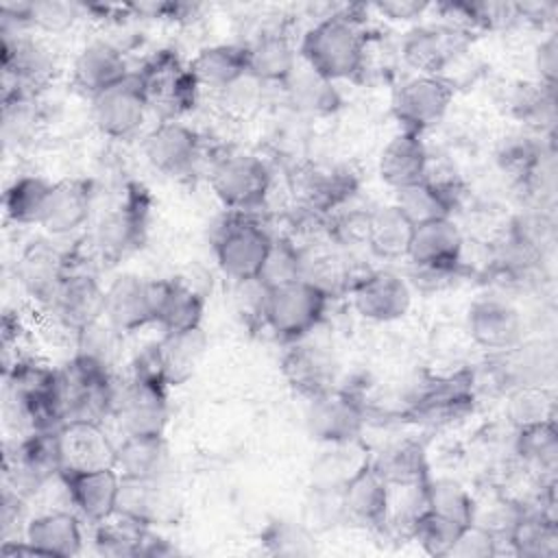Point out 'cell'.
Segmentation results:
<instances>
[{"label":"cell","mask_w":558,"mask_h":558,"mask_svg":"<svg viewBox=\"0 0 558 558\" xmlns=\"http://www.w3.org/2000/svg\"><path fill=\"white\" fill-rule=\"evenodd\" d=\"M366 44L368 37L362 20L349 9L347 13H333L314 24L305 33L299 54L303 63L336 83L362 74Z\"/></svg>","instance_id":"obj_1"},{"label":"cell","mask_w":558,"mask_h":558,"mask_svg":"<svg viewBox=\"0 0 558 558\" xmlns=\"http://www.w3.org/2000/svg\"><path fill=\"white\" fill-rule=\"evenodd\" d=\"M327 303L329 296L320 288L307 279H296L264 292L262 323L279 340L296 342L323 320Z\"/></svg>","instance_id":"obj_2"},{"label":"cell","mask_w":558,"mask_h":558,"mask_svg":"<svg viewBox=\"0 0 558 558\" xmlns=\"http://www.w3.org/2000/svg\"><path fill=\"white\" fill-rule=\"evenodd\" d=\"M135 76L146 96L148 109L157 111L161 120H177L181 113L190 111L201 89L190 68L174 50L155 52L146 59L140 72H135Z\"/></svg>","instance_id":"obj_3"},{"label":"cell","mask_w":558,"mask_h":558,"mask_svg":"<svg viewBox=\"0 0 558 558\" xmlns=\"http://www.w3.org/2000/svg\"><path fill=\"white\" fill-rule=\"evenodd\" d=\"M270 244L272 238L262 225L235 211V216L227 218L218 229L214 251L220 270L242 283L257 279Z\"/></svg>","instance_id":"obj_4"},{"label":"cell","mask_w":558,"mask_h":558,"mask_svg":"<svg viewBox=\"0 0 558 558\" xmlns=\"http://www.w3.org/2000/svg\"><path fill=\"white\" fill-rule=\"evenodd\" d=\"M209 185L225 207L246 214L264 203L270 190V172L253 155H227L211 166Z\"/></svg>","instance_id":"obj_5"},{"label":"cell","mask_w":558,"mask_h":558,"mask_svg":"<svg viewBox=\"0 0 558 558\" xmlns=\"http://www.w3.org/2000/svg\"><path fill=\"white\" fill-rule=\"evenodd\" d=\"M475 403V375L473 371H456L436 377L410 401L405 416L423 425H451L464 418Z\"/></svg>","instance_id":"obj_6"},{"label":"cell","mask_w":558,"mask_h":558,"mask_svg":"<svg viewBox=\"0 0 558 558\" xmlns=\"http://www.w3.org/2000/svg\"><path fill=\"white\" fill-rule=\"evenodd\" d=\"M54 475H61L57 429L31 432L4 456L7 488L22 497L41 488Z\"/></svg>","instance_id":"obj_7"},{"label":"cell","mask_w":558,"mask_h":558,"mask_svg":"<svg viewBox=\"0 0 558 558\" xmlns=\"http://www.w3.org/2000/svg\"><path fill=\"white\" fill-rule=\"evenodd\" d=\"M366 425L364 403L347 392L331 388L314 399H310L305 412V427L310 436L327 445L355 442Z\"/></svg>","instance_id":"obj_8"},{"label":"cell","mask_w":558,"mask_h":558,"mask_svg":"<svg viewBox=\"0 0 558 558\" xmlns=\"http://www.w3.org/2000/svg\"><path fill=\"white\" fill-rule=\"evenodd\" d=\"M113 414L124 436H163L168 425L166 386L137 377L118 384Z\"/></svg>","instance_id":"obj_9"},{"label":"cell","mask_w":558,"mask_h":558,"mask_svg":"<svg viewBox=\"0 0 558 558\" xmlns=\"http://www.w3.org/2000/svg\"><path fill=\"white\" fill-rule=\"evenodd\" d=\"M453 98V85L442 76L418 74L405 81L392 98V116L403 124V131L421 135L438 124Z\"/></svg>","instance_id":"obj_10"},{"label":"cell","mask_w":558,"mask_h":558,"mask_svg":"<svg viewBox=\"0 0 558 558\" xmlns=\"http://www.w3.org/2000/svg\"><path fill=\"white\" fill-rule=\"evenodd\" d=\"M146 222H148V198L140 185H133L126 198L100 218L94 242L100 255L109 262H118L120 257L140 248L146 240Z\"/></svg>","instance_id":"obj_11"},{"label":"cell","mask_w":558,"mask_h":558,"mask_svg":"<svg viewBox=\"0 0 558 558\" xmlns=\"http://www.w3.org/2000/svg\"><path fill=\"white\" fill-rule=\"evenodd\" d=\"M355 312L375 323L399 320L412 305L408 281L392 270H366L349 288Z\"/></svg>","instance_id":"obj_12"},{"label":"cell","mask_w":558,"mask_h":558,"mask_svg":"<svg viewBox=\"0 0 558 558\" xmlns=\"http://www.w3.org/2000/svg\"><path fill=\"white\" fill-rule=\"evenodd\" d=\"M148 102L135 74H129L118 85L92 98L94 124L100 133L113 140L133 137L146 120Z\"/></svg>","instance_id":"obj_13"},{"label":"cell","mask_w":558,"mask_h":558,"mask_svg":"<svg viewBox=\"0 0 558 558\" xmlns=\"http://www.w3.org/2000/svg\"><path fill=\"white\" fill-rule=\"evenodd\" d=\"M157 279H144L133 272L118 275L107 286L105 318L120 331L133 333L155 323Z\"/></svg>","instance_id":"obj_14"},{"label":"cell","mask_w":558,"mask_h":558,"mask_svg":"<svg viewBox=\"0 0 558 558\" xmlns=\"http://www.w3.org/2000/svg\"><path fill=\"white\" fill-rule=\"evenodd\" d=\"M61 473L96 471L116 464V445L94 421H65L57 429Z\"/></svg>","instance_id":"obj_15"},{"label":"cell","mask_w":558,"mask_h":558,"mask_svg":"<svg viewBox=\"0 0 558 558\" xmlns=\"http://www.w3.org/2000/svg\"><path fill=\"white\" fill-rule=\"evenodd\" d=\"M466 327L473 342L490 353H504L523 342V318L519 310L497 296H486L469 307Z\"/></svg>","instance_id":"obj_16"},{"label":"cell","mask_w":558,"mask_h":558,"mask_svg":"<svg viewBox=\"0 0 558 558\" xmlns=\"http://www.w3.org/2000/svg\"><path fill=\"white\" fill-rule=\"evenodd\" d=\"M469 37L445 24L414 26L401 41V59L418 74L440 76L445 68L466 50Z\"/></svg>","instance_id":"obj_17"},{"label":"cell","mask_w":558,"mask_h":558,"mask_svg":"<svg viewBox=\"0 0 558 558\" xmlns=\"http://www.w3.org/2000/svg\"><path fill=\"white\" fill-rule=\"evenodd\" d=\"M144 157L163 174H185L201 153V137L179 120H161L144 137Z\"/></svg>","instance_id":"obj_18"},{"label":"cell","mask_w":558,"mask_h":558,"mask_svg":"<svg viewBox=\"0 0 558 558\" xmlns=\"http://www.w3.org/2000/svg\"><path fill=\"white\" fill-rule=\"evenodd\" d=\"M344 517L364 527L381 530L390 514V486L371 466V460L355 471L340 490Z\"/></svg>","instance_id":"obj_19"},{"label":"cell","mask_w":558,"mask_h":558,"mask_svg":"<svg viewBox=\"0 0 558 558\" xmlns=\"http://www.w3.org/2000/svg\"><path fill=\"white\" fill-rule=\"evenodd\" d=\"M59 477L68 490L72 506L87 523L98 525L116 512L120 473L113 466L96 469V471L61 473Z\"/></svg>","instance_id":"obj_20"},{"label":"cell","mask_w":558,"mask_h":558,"mask_svg":"<svg viewBox=\"0 0 558 558\" xmlns=\"http://www.w3.org/2000/svg\"><path fill=\"white\" fill-rule=\"evenodd\" d=\"M107 288L89 272L72 270L57 290L50 307L52 314L74 333L100 318H105Z\"/></svg>","instance_id":"obj_21"},{"label":"cell","mask_w":558,"mask_h":558,"mask_svg":"<svg viewBox=\"0 0 558 558\" xmlns=\"http://www.w3.org/2000/svg\"><path fill=\"white\" fill-rule=\"evenodd\" d=\"M464 238L451 218L432 220L414 227L408 259L412 266L427 268H453L464 266L462 262Z\"/></svg>","instance_id":"obj_22"},{"label":"cell","mask_w":558,"mask_h":558,"mask_svg":"<svg viewBox=\"0 0 558 558\" xmlns=\"http://www.w3.org/2000/svg\"><path fill=\"white\" fill-rule=\"evenodd\" d=\"M70 272L72 268L68 257L46 242H31L17 262V277L22 286L33 299L46 305L52 303L57 290Z\"/></svg>","instance_id":"obj_23"},{"label":"cell","mask_w":558,"mask_h":558,"mask_svg":"<svg viewBox=\"0 0 558 558\" xmlns=\"http://www.w3.org/2000/svg\"><path fill=\"white\" fill-rule=\"evenodd\" d=\"M72 72H74L76 87L81 92L89 94L92 98L102 94L105 89L118 85L120 81H124L131 74L122 50L107 39L89 41L78 52Z\"/></svg>","instance_id":"obj_24"},{"label":"cell","mask_w":558,"mask_h":558,"mask_svg":"<svg viewBox=\"0 0 558 558\" xmlns=\"http://www.w3.org/2000/svg\"><path fill=\"white\" fill-rule=\"evenodd\" d=\"M92 214V183L83 179H63L52 183L41 227L50 235H70L78 231Z\"/></svg>","instance_id":"obj_25"},{"label":"cell","mask_w":558,"mask_h":558,"mask_svg":"<svg viewBox=\"0 0 558 558\" xmlns=\"http://www.w3.org/2000/svg\"><path fill=\"white\" fill-rule=\"evenodd\" d=\"M205 310L203 294L183 279H157L155 323L166 333L201 327Z\"/></svg>","instance_id":"obj_26"},{"label":"cell","mask_w":558,"mask_h":558,"mask_svg":"<svg viewBox=\"0 0 558 558\" xmlns=\"http://www.w3.org/2000/svg\"><path fill=\"white\" fill-rule=\"evenodd\" d=\"M286 381L303 397L314 399L333 388L336 362L320 347L294 344L281 360Z\"/></svg>","instance_id":"obj_27"},{"label":"cell","mask_w":558,"mask_h":558,"mask_svg":"<svg viewBox=\"0 0 558 558\" xmlns=\"http://www.w3.org/2000/svg\"><path fill=\"white\" fill-rule=\"evenodd\" d=\"M24 541L35 549L37 556L70 558L83 547V532L78 517L65 510L39 514L28 521Z\"/></svg>","instance_id":"obj_28"},{"label":"cell","mask_w":558,"mask_h":558,"mask_svg":"<svg viewBox=\"0 0 558 558\" xmlns=\"http://www.w3.org/2000/svg\"><path fill=\"white\" fill-rule=\"evenodd\" d=\"M170 466V451L163 436H124L116 445L113 469L120 477L163 482Z\"/></svg>","instance_id":"obj_29"},{"label":"cell","mask_w":558,"mask_h":558,"mask_svg":"<svg viewBox=\"0 0 558 558\" xmlns=\"http://www.w3.org/2000/svg\"><path fill=\"white\" fill-rule=\"evenodd\" d=\"M174 495L166 493L161 482H142V480H129L120 477V490H118V504L116 512L137 521L142 525H157L163 521H170L174 517Z\"/></svg>","instance_id":"obj_30"},{"label":"cell","mask_w":558,"mask_h":558,"mask_svg":"<svg viewBox=\"0 0 558 558\" xmlns=\"http://www.w3.org/2000/svg\"><path fill=\"white\" fill-rule=\"evenodd\" d=\"M198 87L225 92L248 74L246 48L235 44H216L196 52L187 63Z\"/></svg>","instance_id":"obj_31"},{"label":"cell","mask_w":558,"mask_h":558,"mask_svg":"<svg viewBox=\"0 0 558 558\" xmlns=\"http://www.w3.org/2000/svg\"><path fill=\"white\" fill-rule=\"evenodd\" d=\"M427 150L421 135L401 131L395 135L379 155V177L395 190L425 179Z\"/></svg>","instance_id":"obj_32"},{"label":"cell","mask_w":558,"mask_h":558,"mask_svg":"<svg viewBox=\"0 0 558 558\" xmlns=\"http://www.w3.org/2000/svg\"><path fill=\"white\" fill-rule=\"evenodd\" d=\"M371 466L390 488L423 486L432 477L425 447L412 438L397 440L381 449L379 456L371 460Z\"/></svg>","instance_id":"obj_33"},{"label":"cell","mask_w":558,"mask_h":558,"mask_svg":"<svg viewBox=\"0 0 558 558\" xmlns=\"http://www.w3.org/2000/svg\"><path fill=\"white\" fill-rule=\"evenodd\" d=\"M283 89L294 109L307 116H331L342 105V96L336 83L312 70L303 61L296 63V68L283 83Z\"/></svg>","instance_id":"obj_34"},{"label":"cell","mask_w":558,"mask_h":558,"mask_svg":"<svg viewBox=\"0 0 558 558\" xmlns=\"http://www.w3.org/2000/svg\"><path fill=\"white\" fill-rule=\"evenodd\" d=\"M246 48L248 74L259 83H286L299 63V54L290 39L277 31L262 33Z\"/></svg>","instance_id":"obj_35"},{"label":"cell","mask_w":558,"mask_h":558,"mask_svg":"<svg viewBox=\"0 0 558 558\" xmlns=\"http://www.w3.org/2000/svg\"><path fill=\"white\" fill-rule=\"evenodd\" d=\"M397 209L414 225H425L432 220L451 218L456 207V196L451 192V185L434 183L427 177L397 190Z\"/></svg>","instance_id":"obj_36"},{"label":"cell","mask_w":558,"mask_h":558,"mask_svg":"<svg viewBox=\"0 0 558 558\" xmlns=\"http://www.w3.org/2000/svg\"><path fill=\"white\" fill-rule=\"evenodd\" d=\"M207 338L201 327L179 333H163L159 342H155L157 360L168 386L183 384L201 362L205 353Z\"/></svg>","instance_id":"obj_37"},{"label":"cell","mask_w":558,"mask_h":558,"mask_svg":"<svg viewBox=\"0 0 558 558\" xmlns=\"http://www.w3.org/2000/svg\"><path fill=\"white\" fill-rule=\"evenodd\" d=\"M517 556L523 558H554L558 554L556 519L541 510H521L506 538Z\"/></svg>","instance_id":"obj_38"},{"label":"cell","mask_w":558,"mask_h":558,"mask_svg":"<svg viewBox=\"0 0 558 558\" xmlns=\"http://www.w3.org/2000/svg\"><path fill=\"white\" fill-rule=\"evenodd\" d=\"M414 225L397 209V205L377 207L371 211L368 248L384 259L408 257Z\"/></svg>","instance_id":"obj_39"},{"label":"cell","mask_w":558,"mask_h":558,"mask_svg":"<svg viewBox=\"0 0 558 558\" xmlns=\"http://www.w3.org/2000/svg\"><path fill=\"white\" fill-rule=\"evenodd\" d=\"M50 190L52 183L35 174L15 179L4 192L7 218L15 225H41Z\"/></svg>","instance_id":"obj_40"},{"label":"cell","mask_w":558,"mask_h":558,"mask_svg":"<svg viewBox=\"0 0 558 558\" xmlns=\"http://www.w3.org/2000/svg\"><path fill=\"white\" fill-rule=\"evenodd\" d=\"M150 527L137 521H131L118 512H113L107 521L96 525L94 545L102 556H142L144 543Z\"/></svg>","instance_id":"obj_41"},{"label":"cell","mask_w":558,"mask_h":558,"mask_svg":"<svg viewBox=\"0 0 558 558\" xmlns=\"http://www.w3.org/2000/svg\"><path fill=\"white\" fill-rule=\"evenodd\" d=\"M423 497H425V508L451 519L460 525H469L475 519V501L471 493L451 477H429L423 484Z\"/></svg>","instance_id":"obj_42"},{"label":"cell","mask_w":558,"mask_h":558,"mask_svg":"<svg viewBox=\"0 0 558 558\" xmlns=\"http://www.w3.org/2000/svg\"><path fill=\"white\" fill-rule=\"evenodd\" d=\"M514 449L523 462L551 473L558 464V432L554 421H541L517 429Z\"/></svg>","instance_id":"obj_43"},{"label":"cell","mask_w":558,"mask_h":558,"mask_svg":"<svg viewBox=\"0 0 558 558\" xmlns=\"http://www.w3.org/2000/svg\"><path fill=\"white\" fill-rule=\"evenodd\" d=\"M510 107L514 116L530 126H551L556 120V85H547L543 81L523 83L514 89Z\"/></svg>","instance_id":"obj_44"},{"label":"cell","mask_w":558,"mask_h":558,"mask_svg":"<svg viewBox=\"0 0 558 558\" xmlns=\"http://www.w3.org/2000/svg\"><path fill=\"white\" fill-rule=\"evenodd\" d=\"M122 336L124 333H120L107 318H100V320L76 331V353L74 355L111 371V366L118 357V351H120Z\"/></svg>","instance_id":"obj_45"},{"label":"cell","mask_w":558,"mask_h":558,"mask_svg":"<svg viewBox=\"0 0 558 558\" xmlns=\"http://www.w3.org/2000/svg\"><path fill=\"white\" fill-rule=\"evenodd\" d=\"M464 525L445 519L432 510H423L414 517L408 527V534L418 543V547L429 556H449L460 530Z\"/></svg>","instance_id":"obj_46"},{"label":"cell","mask_w":558,"mask_h":558,"mask_svg":"<svg viewBox=\"0 0 558 558\" xmlns=\"http://www.w3.org/2000/svg\"><path fill=\"white\" fill-rule=\"evenodd\" d=\"M506 414L519 429L541 421H554V399L545 386H521L508 390Z\"/></svg>","instance_id":"obj_47"},{"label":"cell","mask_w":558,"mask_h":558,"mask_svg":"<svg viewBox=\"0 0 558 558\" xmlns=\"http://www.w3.org/2000/svg\"><path fill=\"white\" fill-rule=\"evenodd\" d=\"M303 277V251L296 248L288 238L272 240L266 262L257 275L262 288H277Z\"/></svg>","instance_id":"obj_48"},{"label":"cell","mask_w":558,"mask_h":558,"mask_svg":"<svg viewBox=\"0 0 558 558\" xmlns=\"http://www.w3.org/2000/svg\"><path fill=\"white\" fill-rule=\"evenodd\" d=\"M268 554L275 556H310L316 551L312 532L294 521L277 519L268 523L259 536Z\"/></svg>","instance_id":"obj_49"},{"label":"cell","mask_w":558,"mask_h":558,"mask_svg":"<svg viewBox=\"0 0 558 558\" xmlns=\"http://www.w3.org/2000/svg\"><path fill=\"white\" fill-rule=\"evenodd\" d=\"M85 13V4L63 0L31 2V26L44 33H63L72 28Z\"/></svg>","instance_id":"obj_50"},{"label":"cell","mask_w":558,"mask_h":558,"mask_svg":"<svg viewBox=\"0 0 558 558\" xmlns=\"http://www.w3.org/2000/svg\"><path fill=\"white\" fill-rule=\"evenodd\" d=\"M497 543H499V538L486 525L473 521L460 530L449 556L490 558L497 554Z\"/></svg>","instance_id":"obj_51"},{"label":"cell","mask_w":558,"mask_h":558,"mask_svg":"<svg viewBox=\"0 0 558 558\" xmlns=\"http://www.w3.org/2000/svg\"><path fill=\"white\" fill-rule=\"evenodd\" d=\"M368 222H371V211H342L329 218V235L333 242L340 246H357L366 244L368 240Z\"/></svg>","instance_id":"obj_52"},{"label":"cell","mask_w":558,"mask_h":558,"mask_svg":"<svg viewBox=\"0 0 558 558\" xmlns=\"http://www.w3.org/2000/svg\"><path fill=\"white\" fill-rule=\"evenodd\" d=\"M536 70H538V81L547 83V85H556V76H558V39L556 35H547L538 48H536Z\"/></svg>","instance_id":"obj_53"},{"label":"cell","mask_w":558,"mask_h":558,"mask_svg":"<svg viewBox=\"0 0 558 558\" xmlns=\"http://www.w3.org/2000/svg\"><path fill=\"white\" fill-rule=\"evenodd\" d=\"M429 4L425 2H416V0H392V2H377L375 9L397 22H410L418 15H423L427 11Z\"/></svg>","instance_id":"obj_54"}]
</instances>
